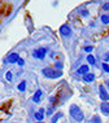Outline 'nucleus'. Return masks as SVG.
I'll return each instance as SVG.
<instances>
[{
    "label": "nucleus",
    "mask_w": 109,
    "mask_h": 123,
    "mask_svg": "<svg viewBox=\"0 0 109 123\" xmlns=\"http://www.w3.org/2000/svg\"><path fill=\"white\" fill-rule=\"evenodd\" d=\"M17 64H18L19 66H24V64H25V61H24V60H22V58H19V60H18V62H17Z\"/></svg>",
    "instance_id": "aec40b11"
},
{
    "label": "nucleus",
    "mask_w": 109,
    "mask_h": 123,
    "mask_svg": "<svg viewBox=\"0 0 109 123\" xmlns=\"http://www.w3.org/2000/svg\"><path fill=\"white\" fill-rule=\"evenodd\" d=\"M108 8H109V4H105L104 5V9H108Z\"/></svg>",
    "instance_id": "5701e85b"
},
{
    "label": "nucleus",
    "mask_w": 109,
    "mask_h": 123,
    "mask_svg": "<svg viewBox=\"0 0 109 123\" xmlns=\"http://www.w3.org/2000/svg\"><path fill=\"white\" fill-rule=\"evenodd\" d=\"M45 53H47V49L45 48H40V49H35L34 52H32V56H34L35 58H39V60H43L45 56Z\"/></svg>",
    "instance_id": "7ed1b4c3"
},
{
    "label": "nucleus",
    "mask_w": 109,
    "mask_h": 123,
    "mask_svg": "<svg viewBox=\"0 0 109 123\" xmlns=\"http://www.w3.org/2000/svg\"><path fill=\"white\" fill-rule=\"evenodd\" d=\"M94 79H95V75H94V74H91V73H87V74H84V75H83V82H86V83H91V82H94Z\"/></svg>",
    "instance_id": "0eeeda50"
},
{
    "label": "nucleus",
    "mask_w": 109,
    "mask_h": 123,
    "mask_svg": "<svg viewBox=\"0 0 109 123\" xmlns=\"http://www.w3.org/2000/svg\"><path fill=\"white\" fill-rule=\"evenodd\" d=\"M61 117H62V113H57V114H55L53 117H52V119H51V123H56Z\"/></svg>",
    "instance_id": "f8f14e48"
},
{
    "label": "nucleus",
    "mask_w": 109,
    "mask_h": 123,
    "mask_svg": "<svg viewBox=\"0 0 109 123\" xmlns=\"http://www.w3.org/2000/svg\"><path fill=\"white\" fill-rule=\"evenodd\" d=\"M12 78H13L12 73H11V71H8V73H6V80H8V82H11V80H12Z\"/></svg>",
    "instance_id": "a211bd4d"
},
{
    "label": "nucleus",
    "mask_w": 109,
    "mask_h": 123,
    "mask_svg": "<svg viewBox=\"0 0 109 123\" xmlns=\"http://www.w3.org/2000/svg\"><path fill=\"white\" fill-rule=\"evenodd\" d=\"M69 113H70V115L77 122H82V121H83V118H84L83 117V113H82V110L78 108L77 105H71L70 109H69Z\"/></svg>",
    "instance_id": "f03ea898"
},
{
    "label": "nucleus",
    "mask_w": 109,
    "mask_h": 123,
    "mask_svg": "<svg viewBox=\"0 0 109 123\" xmlns=\"http://www.w3.org/2000/svg\"><path fill=\"white\" fill-rule=\"evenodd\" d=\"M42 73H43V75L47 76V78H49V79H57V78H60V76L62 75L61 70H56V69H51V68L43 69Z\"/></svg>",
    "instance_id": "f257e3e1"
},
{
    "label": "nucleus",
    "mask_w": 109,
    "mask_h": 123,
    "mask_svg": "<svg viewBox=\"0 0 109 123\" xmlns=\"http://www.w3.org/2000/svg\"><path fill=\"white\" fill-rule=\"evenodd\" d=\"M101 22H103V24H109V16L108 14L101 16Z\"/></svg>",
    "instance_id": "4468645a"
},
{
    "label": "nucleus",
    "mask_w": 109,
    "mask_h": 123,
    "mask_svg": "<svg viewBox=\"0 0 109 123\" xmlns=\"http://www.w3.org/2000/svg\"><path fill=\"white\" fill-rule=\"evenodd\" d=\"M42 93H43V92L40 91V89H38V91L35 92L34 97H32V100H34V102H40V100H42Z\"/></svg>",
    "instance_id": "1a4fd4ad"
},
{
    "label": "nucleus",
    "mask_w": 109,
    "mask_h": 123,
    "mask_svg": "<svg viewBox=\"0 0 109 123\" xmlns=\"http://www.w3.org/2000/svg\"><path fill=\"white\" fill-rule=\"evenodd\" d=\"M92 49H94V48H92L91 45H90V47H84V51H86V52H91Z\"/></svg>",
    "instance_id": "412c9836"
},
{
    "label": "nucleus",
    "mask_w": 109,
    "mask_h": 123,
    "mask_svg": "<svg viewBox=\"0 0 109 123\" xmlns=\"http://www.w3.org/2000/svg\"><path fill=\"white\" fill-rule=\"evenodd\" d=\"M18 89H19L21 92H24L25 89H26V82H25V80H22V82L18 84Z\"/></svg>",
    "instance_id": "ddd939ff"
},
{
    "label": "nucleus",
    "mask_w": 109,
    "mask_h": 123,
    "mask_svg": "<svg viewBox=\"0 0 109 123\" xmlns=\"http://www.w3.org/2000/svg\"><path fill=\"white\" fill-rule=\"evenodd\" d=\"M91 122H92V123H100V122H101V119L99 118V115H95V117L92 118V121H91Z\"/></svg>",
    "instance_id": "dca6fc26"
},
{
    "label": "nucleus",
    "mask_w": 109,
    "mask_h": 123,
    "mask_svg": "<svg viewBox=\"0 0 109 123\" xmlns=\"http://www.w3.org/2000/svg\"><path fill=\"white\" fill-rule=\"evenodd\" d=\"M87 61H88V64H90V65H95V57H94V56H88V57H87Z\"/></svg>",
    "instance_id": "2eb2a0df"
},
{
    "label": "nucleus",
    "mask_w": 109,
    "mask_h": 123,
    "mask_svg": "<svg viewBox=\"0 0 109 123\" xmlns=\"http://www.w3.org/2000/svg\"><path fill=\"white\" fill-rule=\"evenodd\" d=\"M18 60H19L18 53H12V55L8 56V58H6V62H9V64H16V62H18Z\"/></svg>",
    "instance_id": "39448f33"
},
{
    "label": "nucleus",
    "mask_w": 109,
    "mask_h": 123,
    "mask_svg": "<svg viewBox=\"0 0 109 123\" xmlns=\"http://www.w3.org/2000/svg\"><path fill=\"white\" fill-rule=\"evenodd\" d=\"M103 70L105 73H109V65L108 64H103Z\"/></svg>",
    "instance_id": "6ab92c4d"
},
{
    "label": "nucleus",
    "mask_w": 109,
    "mask_h": 123,
    "mask_svg": "<svg viewBox=\"0 0 109 123\" xmlns=\"http://www.w3.org/2000/svg\"><path fill=\"white\" fill-rule=\"evenodd\" d=\"M109 58V53H107V55H105V60H108Z\"/></svg>",
    "instance_id": "b1692460"
},
{
    "label": "nucleus",
    "mask_w": 109,
    "mask_h": 123,
    "mask_svg": "<svg viewBox=\"0 0 109 123\" xmlns=\"http://www.w3.org/2000/svg\"><path fill=\"white\" fill-rule=\"evenodd\" d=\"M52 111H53V108H49L48 110H47V115H51V114H52Z\"/></svg>",
    "instance_id": "4be33fe9"
},
{
    "label": "nucleus",
    "mask_w": 109,
    "mask_h": 123,
    "mask_svg": "<svg viewBox=\"0 0 109 123\" xmlns=\"http://www.w3.org/2000/svg\"><path fill=\"white\" fill-rule=\"evenodd\" d=\"M88 71H90V69H88V65H83V66H81V68L78 69V74H82V75L87 74Z\"/></svg>",
    "instance_id": "9b49d317"
},
{
    "label": "nucleus",
    "mask_w": 109,
    "mask_h": 123,
    "mask_svg": "<svg viewBox=\"0 0 109 123\" xmlns=\"http://www.w3.org/2000/svg\"><path fill=\"white\" fill-rule=\"evenodd\" d=\"M99 91H100V97L103 101H108L109 100V95H108V92H107V89H105L104 86H100L99 87Z\"/></svg>",
    "instance_id": "20e7f679"
},
{
    "label": "nucleus",
    "mask_w": 109,
    "mask_h": 123,
    "mask_svg": "<svg viewBox=\"0 0 109 123\" xmlns=\"http://www.w3.org/2000/svg\"><path fill=\"white\" fill-rule=\"evenodd\" d=\"M60 32H61V35H64V36H69L71 34V30L68 25H62L60 27Z\"/></svg>",
    "instance_id": "423d86ee"
},
{
    "label": "nucleus",
    "mask_w": 109,
    "mask_h": 123,
    "mask_svg": "<svg viewBox=\"0 0 109 123\" xmlns=\"http://www.w3.org/2000/svg\"><path fill=\"white\" fill-rule=\"evenodd\" d=\"M107 84H108V87H109V80H108V82H107Z\"/></svg>",
    "instance_id": "393cba45"
},
{
    "label": "nucleus",
    "mask_w": 109,
    "mask_h": 123,
    "mask_svg": "<svg viewBox=\"0 0 109 123\" xmlns=\"http://www.w3.org/2000/svg\"><path fill=\"white\" fill-rule=\"evenodd\" d=\"M55 68H56V70H61V69H62V64H61V62H56Z\"/></svg>",
    "instance_id": "f3484780"
},
{
    "label": "nucleus",
    "mask_w": 109,
    "mask_h": 123,
    "mask_svg": "<svg viewBox=\"0 0 109 123\" xmlns=\"http://www.w3.org/2000/svg\"><path fill=\"white\" fill-rule=\"evenodd\" d=\"M35 118H36V121L42 122L43 118H44V109H40L38 113H35Z\"/></svg>",
    "instance_id": "9d476101"
},
{
    "label": "nucleus",
    "mask_w": 109,
    "mask_h": 123,
    "mask_svg": "<svg viewBox=\"0 0 109 123\" xmlns=\"http://www.w3.org/2000/svg\"><path fill=\"white\" fill-rule=\"evenodd\" d=\"M101 113L105 115L109 114V102H103L101 104Z\"/></svg>",
    "instance_id": "6e6552de"
},
{
    "label": "nucleus",
    "mask_w": 109,
    "mask_h": 123,
    "mask_svg": "<svg viewBox=\"0 0 109 123\" xmlns=\"http://www.w3.org/2000/svg\"><path fill=\"white\" fill-rule=\"evenodd\" d=\"M38 123H43V122H38Z\"/></svg>",
    "instance_id": "a878e982"
}]
</instances>
